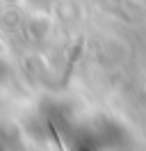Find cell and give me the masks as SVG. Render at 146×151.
<instances>
[{
  "label": "cell",
  "mask_w": 146,
  "mask_h": 151,
  "mask_svg": "<svg viewBox=\"0 0 146 151\" xmlns=\"http://www.w3.org/2000/svg\"><path fill=\"white\" fill-rule=\"evenodd\" d=\"M48 128H50V135H53V140H55V144H57V149L64 151V144H62V140H59V133L55 131V126H53V124H48Z\"/></svg>",
  "instance_id": "cell-1"
}]
</instances>
